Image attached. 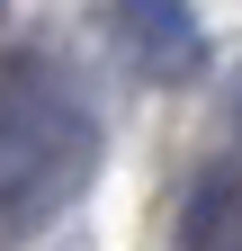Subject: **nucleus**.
I'll return each instance as SVG.
<instances>
[{"label":"nucleus","instance_id":"1","mask_svg":"<svg viewBox=\"0 0 242 251\" xmlns=\"http://www.w3.org/2000/svg\"><path fill=\"white\" fill-rule=\"evenodd\" d=\"M81 152H90V135H81L72 99H63L45 72L0 81V198H18V188L54 179L63 162H81Z\"/></svg>","mask_w":242,"mask_h":251},{"label":"nucleus","instance_id":"2","mask_svg":"<svg viewBox=\"0 0 242 251\" xmlns=\"http://www.w3.org/2000/svg\"><path fill=\"white\" fill-rule=\"evenodd\" d=\"M108 9H117V45H126V63L144 81L179 90V81L206 72V27H197L189 0H108Z\"/></svg>","mask_w":242,"mask_h":251},{"label":"nucleus","instance_id":"3","mask_svg":"<svg viewBox=\"0 0 242 251\" xmlns=\"http://www.w3.org/2000/svg\"><path fill=\"white\" fill-rule=\"evenodd\" d=\"M179 251H242V171H216L179 206Z\"/></svg>","mask_w":242,"mask_h":251}]
</instances>
